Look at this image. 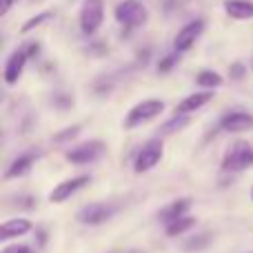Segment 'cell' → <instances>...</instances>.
<instances>
[{"label": "cell", "instance_id": "cell-23", "mask_svg": "<svg viewBox=\"0 0 253 253\" xmlns=\"http://www.w3.org/2000/svg\"><path fill=\"white\" fill-rule=\"evenodd\" d=\"M173 65H175V56L162 58V60L158 62V74H169V71L173 69Z\"/></svg>", "mask_w": 253, "mask_h": 253}, {"label": "cell", "instance_id": "cell-22", "mask_svg": "<svg viewBox=\"0 0 253 253\" xmlns=\"http://www.w3.org/2000/svg\"><path fill=\"white\" fill-rule=\"evenodd\" d=\"M189 123V118H182V116H178V118H173L171 123H167L162 126V133H169V131H175V129H182L184 125Z\"/></svg>", "mask_w": 253, "mask_h": 253}, {"label": "cell", "instance_id": "cell-16", "mask_svg": "<svg viewBox=\"0 0 253 253\" xmlns=\"http://www.w3.org/2000/svg\"><path fill=\"white\" fill-rule=\"evenodd\" d=\"M36 156L34 153H25V156H18L16 160L11 162V167L7 169V173H4V178L7 180H13V178H20V175H25L27 171L31 169V165H34Z\"/></svg>", "mask_w": 253, "mask_h": 253}, {"label": "cell", "instance_id": "cell-17", "mask_svg": "<svg viewBox=\"0 0 253 253\" xmlns=\"http://www.w3.org/2000/svg\"><path fill=\"white\" fill-rule=\"evenodd\" d=\"M193 224H196V218H189V215H184V218H180V220H175V222L167 224V236H169V238L180 236V233L189 231Z\"/></svg>", "mask_w": 253, "mask_h": 253}, {"label": "cell", "instance_id": "cell-13", "mask_svg": "<svg viewBox=\"0 0 253 253\" xmlns=\"http://www.w3.org/2000/svg\"><path fill=\"white\" fill-rule=\"evenodd\" d=\"M189 207H191V200H189V198H180V200L171 202L169 207H165V209L158 213V218H160L165 224H171V222H175V220L184 218Z\"/></svg>", "mask_w": 253, "mask_h": 253}, {"label": "cell", "instance_id": "cell-29", "mask_svg": "<svg viewBox=\"0 0 253 253\" xmlns=\"http://www.w3.org/2000/svg\"><path fill=\"white\" fill-rule=\"evenodd\" d=\"M129 253H142V251H129Z\"/></svg>", "mask_w": 253, "mask_h": 253}, {"label": "cell", "instance_id": "cell-6", "mask_svg": "<svg viewBox=\"0 0 253 253\" xmlns=\"http://www.w3.org/2000/svg\"><path fill=\"white\" fill-rule=\"evenodd\" d=\"M162 151H165V147H162L160 140H151L149 144H144L142 151L138 153V158H135V162H133L135 173H144V171L153 169V167L160 162Z\"/></svg>", "mask_w": 253, "mask_h": 253}, {"label": "cell", "instance_id": "cell-26", "mask_svg": "<svg viewBox=\"0 0 253 253\" xmlns=\"http://www.w3.org/2000/svg\"><path fill=\"white\" fill-rule=\"evenodd\" d=\"M229 74H231V78L240 80L242 76H245V65H242V62H233L231 69H229Z\"/></svg>", "mask_w": 253, "mask_h": 253}, {"label": "cell", "instance_id": "cell-19", "mask_svg": "<svg viewBox=\"0 0 253 253\" xmlns=\"http://www.w3.org/2000/svg\"><path fill=\"white\" fill-rule=\"evenodd\" d=\"M198 84H202L207 89H215L222 84V78L215 71H202V74H198Z\"/></svg>", "mask_w": 253, "mask_h": 253}, {"label": "cell", "instance_id": "cell-7", "mask_svg": "<svg viewBox=\"0 0 253 253\" xmlns=\"http://www.w3.org/2000/svg\"><path fill=\"white\" fill-rule=\"evenodd\" d=\"M87 184H89V175H76V178H71V180H65V182H60L58 187H53V191L49 193V202L60 205V202L69 200L76 191H80V189L87 187Z\"/></svg>", "mask_w": 253, "mask_h": 253}, {"label": "cell", "instance_id": "cell-11", "mask_svg": "<svg viewBox=\"0 0 253 253\" xmlns=\"http://www.w3.org/2000/svg\"><path fill=\"white\" fill-rule=\"evenodd\" d=\"M27 53L25 49H18V51H13L11 56H9L7 60V67H4V83L7 84H16L18 78L22 76V69H25V62H27Z\"/></svg>", "mask_w": 253, "mask_h": 253}, {"label": "cell", "instance_id": "cell-12", "mask_svg": "<svg viewBox=\"0 0 253 253\" xmlns=\"http://www.w3.org/2000/svg\"><path fill=\"white\" fill-rule=\"evenodd\" d=\"M29 231H31L29 220L27 218H13V220L2 222V227H0V240L7 242V240H11V238H20Z\"/></svg>", "mask_w": 253, "mask_h": 253}, {"label": "cell", "instance_id": "cell-8", "mask_svg": "<svg viewBox=\"0 0 253 253\" xmlns=\"http://www.w3.org/2000/svg\"><path fill=\"white\" fill-rule=\"evenodd\" d=\"M114 215V207L102 205V202H93V205H87L78 211V220L83 224H102Z\"/></svg>", "mask_w": 253, "mask_h": 253}, {"label": "cell", "instance_id": "cell-15", "mask_svg": "<svg viewBox=\"0 0 253 253\" xmlns=\"http://www.w3.org/2000/svg\"><path fill=\"white\" fill-rule=\"evenodd\" d=\"M224 11L236 20H249V18H253V2H249V0H227Z\"/></svg>", "mask_w": 253, "mask_h": 253}, {"label": "cell", "instance_id": "cell-2", "mask_svg": "<svg viewBox=\"0 0 253 253\" xmlns=\"http://www.w3.org/2000/svg\"><path fill=\"white\" fill-rule=\"evenodd\" d=\"M149 18L147 9L140 0H125L116 7V20L123 22L125 29H133V27H140L144 25Z\"/></svg>", "mask_w": 253, "mask_h": 253}, {"label": "cell", "instance_id": "cell-21", "mask_svg": "<svg viewBox=\"0 0 253 253\" xmlns=\"http://www.w3.org/2000/svg\"><path fill=\"white\" fill-rule=\"evenodd\" d=\"M49 18H51V13H49V11H42V13H40V16L29 18V20H27L25 25H22V34H29V31L34 29V27L42 25V22H44V20H49Z\"/></svg>", "mask_w": 253, "mask_h": 253}, {"label": "cell", "instance_id": "cell-28", "mask_svg": "<svg viewBox=\"0 0 253 253\" xmlns=\"http://www.w3.org/2000/svg\"><path fill=\"white\" fill-rule=\"evenodd\" d=\"M13 2H16V0H2V13H7Z\"/></svg>", "mask_w": 253, "mask_h": 253}, {"label": "cell", "instance_id": "cell-4", "mask_svg": "<svg viewBox=\"0 0 253 253\" xmlns=\"http://www.w3.org/2000/svg\"><path fill=\"white\" fill-rule=\"evenodd\" d=\"M102 18H105L102 0H84L83 9H80V29L84 34H93L102 25Z\"/></svg>", "mask_w": 253, "mask_h": 253}, {"label": "cell", "instance_id": "cell-1", "mask_svg": "<svg viewBox=\"0 0 253 253\" xmlns=\"http://www.w3.org/2000/svg\"><path fill=\"white\" fill-rule=\"evenodd\" d=\"M162 109H165V102L158 100V98H151V100L138 102V105H135L133 109L126 114L125 129H135V126H140L142 123H147V120H151V118H156V116H160Z\"/></svg>", "mask_w": 253, "mask_h": 253}, {"label": "cell", "instance_id": "cell-9", "mask_svg": "<svg viewBox=\"0 0 253 253\" xmlns=\"http://www.w3.org/2000/svg\"><path fill=\"white\" fill-rule=\"evenodd\" d=\"M202 29H205V22H202V20H191L189 25H184L182 29L178 31L175 40H173L175 51H180V53H182V51H189V49L193 47V42L200 38Z\"/></svg>", "mask_w": 253, "mask_h": 253}, {"label": "cell", "instance_id": "cell-5", "mask_svg": "<svg viewBox=\"0 0 253 253\" xmlns=\"http://www.w3.org/2000/svg\"><path fill=\"white\" fill-rule=\"evenodd\" d=\"M105 153V144L100 140H89V142H83L78 147L69 149L67 151V160L74 162V165H87V162H93Z\"/></svg>", "mask_w": 253, "mask_h": 253}, {"label": "cell", "instance_id": "cell-14", "mask_svg": "<svg viewBox=\"0 0 253 253\" xmlns=\"http://www.w3.org/2000/svg\"><path fill=\"white\" fill-rule=\"evenodd\" d=\"M213 98V93L211 91H198V93H191V96H187L182 102H178V107H175V116H182V114H191V111L200 109V107H205L207 102Z\"/></svg>", "mask_w": 253, "mask_h": 253}, {"label": "cell", "instance_id": "cell-20", "mask_svg": "<svg viewBox=\"0 0 253 253\" xmlns=\"http://www.w3.org/2000/svg\"><path fill=\"white\" fill-rule=\"evenodd\" d=\"M80 129L83 126L80 125H74V126H67V129H62V131H58V133H53V142H67V140H74L76 135L80 133Z\"/></svg>", "mask_w": 253, "mask_h": 253}, {"label": "cell", "instance_id": "cell-27", "mask_svg": "<svg viewBox=\"0 0 253 253\" xmlns=\"http://www.w3.org/2000/svg\"><path fill=\"white\" fill-rule=\"evenodd\" d=\"M25 53H27V56H36V53H38V44H29V47H27L25 49Z\"/></svg>", "mask_w": 253, "mask_h": 253}, {"label": "cell", "instance_id": "cell-10", "mask_svg": "<svg viewBox=\"0 0 253 253\" xmlns=\"http://www.w3.org/2000/svg\"><path fill=\"white\" fill-rule=\"evenodd\" d=\"M220 126L224 131H231V133H242V131H251L253 129V116L245 114V111H233L227 114L220 120Z\"/></svg>", "mask_w": 253, "mask_h": 253}, {"label": "cell", "instance_id": "cell-25", "mask_svg": "<svg viewBox=\"0 0 253 253\" xmlns=\"http://www.w3.org/2000/svg\"><path fill=\"white\" fill-rule=\"evenodd\" d=\"M87 51L91 53V56H107V44H102V42H93L91 47H87Z\"/></svg>", "mask_w": 253, "mask_h": 253}, {"label": "cell", "instance_id": "cell-18", "mask_svg": "<svg viewBox=\"0 0 253 253\" xmlns=\"http://www.w3.org/2000/svg\"><path fill=\"white\" fill-rule=\"evenodd\" d=\"M211 240H213V236H211V233H200V236H193V238H189V240L184 242V251H202V249H207V247L211 245Z\"/></svg>", "mask_w": 253, "mask_h": 253}, {"label": "cell", "instance_id": "cell-30", "mask_svg": "<svg viewBox=\"0 0 253 253\" xmlns=\"http://www.w3.org/2000/svg\"><path fill=\"white\" fill-rule=\"evenodd\" d=\"M251 198H253V189H251Z\"/></svg>", "mask_w": 253, "mask_h": 253}, {"label": "cell", "instance_id": "cell-24", "mask_svg": "<svg viewBox=\"0 0 253 253\" xmlns=\"http://www.w3.org/2000/svg\"><path fill=\"white\" fill-rule=\"evenodd\" d=\"M0 253H34V249L27 245H11V247H4Z\"/></svg>", "mask_w": 253, "mask_h": 253}, {"label": "cell", "instance_id": "cell-3", "mask_svg": "<svg viewBox=\"0 0 253 253\" xmlns=\"http://www.w3.org/2000/svg\"><path fill=\"white\" fill-rule=\"evenodd\" d=\"M251 165H253V149L247 142H236L227 151V156H224V160H222V169L231 171V173L249 169Z\"/></svg>", "mask_w": 253, "mask_h": 253}]
</instances>
